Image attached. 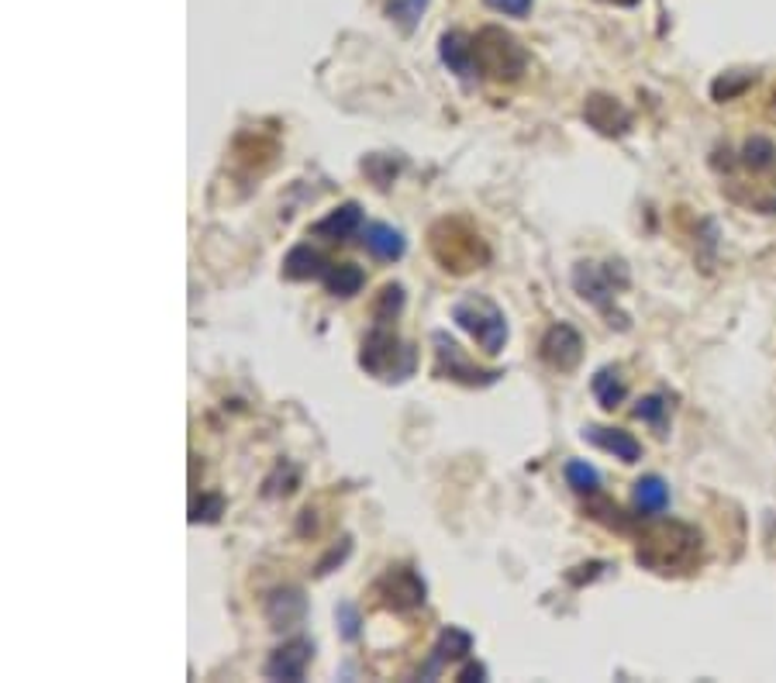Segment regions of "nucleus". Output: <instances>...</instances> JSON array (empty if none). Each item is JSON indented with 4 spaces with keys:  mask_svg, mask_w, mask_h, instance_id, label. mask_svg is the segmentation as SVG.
<instances>
[{
    "mask_svg": "<svg viewBox=\"0 0 776 683\" xmlns=\"http://www.w3.org/2000/svg\"><path fill=\"white\" fill-rule=\"evenodd\" d=\"M428 249H432V256H435V262L442 266V270H449L456 277L480 270V266L490 259L484 235L476 228H469L463 218H442L438 225H432Z\"/></svg>",
    "mask_w": 776,
    "mask_h": 683,
    "instance_id": "nucleus-1",
    "label": "nucleus"
},
{
    "mask_svg": "<svg viewBox=\"0 0 776 683\" xmlns=\"http://www.w3.org/2000/svg\"><path fill=\"white\" fill-rule=\"evenodd\" d=\"M635 556H639L642 567H649L655 573H676V570L694 567V559L701 556V536L691 525L670 521V525L652 528L639 542Z\"/></svg>",
    "mask_w": 776,
    "mask_h": 683,
    "instance_id": "nucleus-2",
    "label": "nucleus"
},
{
    "mask_svg": "<svg viewBox=\"0 0 776 683\" xmlns=\"http://www.w3.org/2000/svg\"><path fill=\"white\" fill-rule=\"evenodd\" d=\"M473 52H476V70H480L484 76H490V80H497V83H515L528 70L525 45L497 24H487V28L476 32Z\"/></svg>",
    "mask_w": 776,
    "mask_h": 683,
    "instance_id": "nucleus-3",
    "label": "nucleus"
},
{
    "mask_svg": "<svg viewBox=\"0 0 776 683\" xmlns=\"http://www.w3.org/2000/svg\"><path fill=\"white\" fill-rule=\"evenodd\" d=\"M453 321L466 335H473V342L487 355H497L507 342V318L484 293H469V297H463V301H456Z\"/></svg>",
    "mask_w": 776,
    "mask_h": 683,
    "instance_id": "nucleus-4",
    "label": "nucleus"
},
{
    "mask_svg": "<svg viewBox=\"0 0 776 683\" xmlns=\"http://www.w3.org/2000/svg\"><path fill=\"white\" fill-rule=\"evenodd\" d=\"M360 366L380 380H407L417 366V355L411 345H404L391 329H386V324H376V329L363 339Z\"/></svg>",
    "mask_w": 776,
    "mask_h": 683,
    "instance_id": "nucleus-5",
    "label": "nucleus"
},
{
    "mask_svg": "<svg viewBox=\"0 0 776 683\" xmlns=\"http://www.w3.org/2000/svg\"><path fill=\"white\" fill-rule=\"evenodd\" d=\"M432 345H435V376H442V380L463 383V387H490V383H497L504 376L500 370L476 366L469 355L459 349V342L449 339L445 332H435Z\"/></svg>",
    "mask_w": 776,
    "mask_h": 683,
    "instance_id": "nucleus-6",
    "label": "nucleus"
},
{
    "mask_svg": "<svg viewBox=\"0 0 776 683\" xmlns=\"http://www.w3.org/2000/svg\"><path fill=\"white\" fill-rule=\"evenodd\" d=\"M376 598L383 608H391V611H414V608H422L425 604V580L417 570L411 567H391L380 580H376Z\"/></svg>",
    "mask_w": 776,
    "mask_h": 683,
    "instance_id": "nucleus-7",
    "label": "nucleus"
},
{
    "mask_svg": "<svg viewBox=\"0 0 776 683\" xmlns=\"http://www.w3.org/2000/svg\"><path fill=\"white\" fill-rule=\"evenodd\" d=\"M614 266L618 262H608L604 270H597L593 262H580L577 270H573V287L580 290V297H583V301H590V304H597L601 311H608L611 324H614V290L624 287L621 280L614 283Z\"/></svg>",
    "mask_w": 776,
    "mask_h": 683,
    "instance_id": "nucleus-8",
    "label": "nucleus"
},
{
    "mask_svg": "<svg viewBox=\"0 0 776 683\" xmlns=\"http://www.w3.org/2000/svg\"><path fill=\"white\" fill-rule=\"evenodd\" d=\"M542 360L559 373H570V370L580 366L583 339H580V332L573 329V324H566V321L552 324V329L546 332V339H542Z\"/></svg>",
    "mask_w": 776,
    "mask_h": 683,
    "instance_id": "nucleus-9",
    "label": "nucleus"
},
{
    "mask_svg": "<svg viewBox=\"0 0 776 683\" xmlns=\"http://www.w3.org/2000/svg\"><path fill=\"white\" fill-rule=\"evenodd\" d=\"M314 660V645L308 639H293L287 645H280L270 660H266V676L270 680H287L297 683L308 676V666Z\"/></svg>",
    "mask_w": 776,
    "mask_h": 683,
    "instance_id": "nucleus-10",
    "label": "nucleus"
},
{
    "mask_svg": "<svg viewBox=\"0 0 776 683\" xmlns=\"http://www.w3.org/2000/svg\"><path fill=\"white\" fill-rule=\"evenodd\" d=\"M583 117H587V125L597 128L601 135H624L632 128L629 107H624L621 101H614V97H608V94H590L587 104H583Z\"/></svg>",
    "mask_w": 776,
    "mask_h": 683,
    "instance_id": "nucleus-11",
    "label": "nucleus"
},
{
    "mask_svg": "<svg viewBox=\"0 0 776 683\" xmlns=\"http://www.w3.org/2000/svg\"><path fill=\"white\" fill-rule=\"evenodd\" d=\"M308 614V598L304 590L297 587H277L270 598H266V621H270V629L277 632H287V629H297Z\"/></svg>",
    "mask_w": 776,
    "mask_h": 683,
    "instance_id": "nucleus-12",
    "label": "nucleus"
},
{
    "mask_svg": "<svg viewBox=\"0 0 776 683\" xmlns=\"http://www.w3.org/2000/svg\"><path fill=\"white\" fill-rule=\"evenodd\" d=\"M360 228H363V207L349 200V204L335 207L328 218H321L318 225H311V235L314 239H324V242H349Z\"/></svg>",
    "mask_w": 776,
    "mask_h": 683,
    "instance_id": "nucleus-13",
    "label": "nucleus"
},
{
    "mask_svg": "<svg viewBox=\"0 0 776 683\" xmlns=\"http://www.w3.org/2000/svg\"><path fill=\"white\" fill-rule=\"evenodd\" d=\"M583 438H587L590 445H597V449L611 453V456L621 459V463H639V459H642V442H639L632 432H624V428L590 425V428H583Z\"/></svg>",
    "mask_w": 776,
    "mask_h": 683,
    "instance_id": "nucleus-14",
    "label": "nucleus"
},
{
    "mask_svg": "<svg viewBox=\"0 0 776 683\" xmlns=\"http://www.w3.org/2000/svg\"><path fill=\"white\" fill-rule=\"evenodd\" d=\"M438 55L442 63L449 66V73H456L459 80H473L476 73V52H473V39H466L463 32H445L438 39Z\"/></svg>",
    "mask_w": 776,
    "mask_h": 683,
    "instance_id": "nucleus-15",
    "label": "nucleus"
},
{
    "mask_svg": "<svg viewBox=\"0 0 776 683\" xmlns=\"http://www.w3.org/2000/svg\"><path fill=\"white\" fill-rule=\"evenodd\" d=\"M363 246H366V252H370L373 259H380V262H394V259H401V256H404V249H407L404 235H401L394 225H383V221L366 225V231H363Z\"/></svg>",
    "mask_w": 776,
    "mask_h": 683,
    "instance_id": "nucleus-16",
    "label": "nucleus"
},
{
    "mask_svg": "<svg viewBox=\"0 0 776 683\" xmlns=\"http://www.w3.org/2000/svg\"><path fill=\"white\" fill-rule=\"evenodd\" d=\"M328 262L318 249H311V246H297V249H290L287 252V259H283V277L287 280H321L324 273H328Z\"/></svg>",
    "mask_w": 776,
    "mask_h": 683,
    "instance_id": "nucleus-17",
    "label": "nucleus"
},
{
    "mask_svg": "<svg viewBox=\"0 0 776 683\" xmlns=\"http://www.w3.org/2000/svg\"><path fill=\"white\" fill-rule=\"evenodd\" d=\"M632 500H635L639 518H655V515H663L670 508V487H666L663 477H642L635 484Z\"/></svg>",
    "mask_w": 776,
    "mask_h": 683,
    "instance_id": "nucleus-18",
    "label": "nucleus"
},
{
    "mask_svg": "<svg viewBox=\"0 0 776 683\" xmlns=\"http://www.w3.org/2000/svg\"><path fill=\"white\" fill-rule=\"evenodd\" d=\"M321 283L332 297H355L366 287V273L355 262H332L328 266V273L321 277Z\"/></svg>",
    "mask_w": 776,
    "mask_h": 683,
    "instance_id": "nucleus-19",
    "label": "nucleus"
},
{
    "mask_svg": "<svg viewBox=\"0 0 776 683\" xmlns=\"http://www.w3.org/2000/svg\"><path fill=\"white\" fill-rule=\"evenodd\" d=\"M590 391H593V397L601 401V407H608V411H614L621 401H624V380H621V373L614 370V366H604V370H597L593 373V380H590Z\"/></svg>",
    "mask_w": 776,
    "mask_h": 683,
    "instance_id": "nucleus-20",
    "label": "nucleus"
},
{
    "mask_svg": "<svg viewBox=\"0 0 776 683\" xmlns=\"http://www.w3.org/2000/svg\"><path fill=\"white\" fill-rule=\"evenodd\" d=\"M473 652V635L449 625V629H442L438 642H435V666L438 663H456V660H466Z\"/></svg>",
    "mask_w": 776,
    "mask_h": 683,
    "instance_id": "nucleus-21",
    "label": "nucleus"
},
{
    "mask_svg": "<svg viewBox=\"0 0 776 683\" xmlns=\"http://www.w3.org/2000/svg\"><path fill=\"white\" fill-rule=\"evenodd\" d=\"M562 477H566V484H570L583 497H593L597 490H601V473H597L587 459H570V463L562 466Z\"/></svg>",
    "mask_w": 776,
    "mask_h": 683,
    "instance_id": "nucleus-22",
    "label": "nucleus"
},
{
    "mask_svg": "<svg viewBox=\"0 0 776 683\" xmlns=\"http://www.w3.org/2000/svg\"><path fill=\"white\" fill-rule=\"evenodd\" d=\"M428 0H386V18H391L404 35H411L417 21L425 18Z\"/></svg>",
    "mask_w": 776,
    "mask_h": 683,
    "instance_id": "nucleus-23",
    "label": "nucleus"
},
{
    "mask_svg": "<svg viewBox=\"0 0 776 683\" xmlns=\"http://www.w3.org/2000/svg\"><path fill=\"white\" fill-rule=\"evenodd\" d=\"M404 308V287L401 283H386L376 293V304H373V321L376 324H391Z\"/></svg>",
    "mask_w": 776,
    "mask_h": 683,
    "instance_id": "nucleus-24",
    "label": "nucleus"
},
{
    "mask_svg": "<svg viewBox=\"0 0 776 683\" xmlns=\"http://www.w3.org/2000/svg\"><path fill=\"white\" fill-rule=\"evenodd\" d=\"M225 515V497L221 494H200L197 500H194V508H190V521L194 525H211V521H218Z\"/></svg>",
    "mask_w": 776,
    "mask_h": 683,
    "instance_id": "nucleus-25",
    "label": "nucleus"
},
{
    "mask_svg": "<svg viewBox=\"0 0 776 683\" xmlns=\"http://www.w3.org/2000/svg\"><path fill=\"white\" fill-rule=\"evenodd\" d=\"M773 156H776V148H773V142L763 138V135L749 138V142H745V148H742V163L753 166V169H766V166L773 163Z\"/></svg>",
    "mask_w": 776,
    "mask_h": 683,
    "instance_id": "nucleus-26",
    "label": "nucleus"
},
{
    "mask_svg": "<svg viewBox=\"0 0 776 683\" xmlns=\"http://www.w3.org/2000/svg\"><path fill=\"white\" fill-rule=\"evenodd\" d=\"M363 169H366V176H370V180H373L376 187H391L394 176H397V169H401V163L391 159V156H366Z\"/></svg>",
    "mask_w": 776,
    "mask_h": 683,
    "instance_id": "nucleus-27",
    "label": "nucleus"
},
{
    "mask_svg": "<svg viewBox=\"0 0 776 683\" xmlns=\"http://www.w3.org/2000/svg\"><path fill=\"white\" fill-rule=\"evenodd\" d=\"M666 407H670V404H666L660 394H652V397H642V401L635 404V411H632V414H635L639 422L663 425V422H666Z\"/></svg>",
    "mask_w": 776,
    "mask_h": 683,
    "instance_id": "nucleus-28",
    "label": "nucleus"
},
{
    "mask_svg": "<svg viewBox=\"0 0 776 683\" xmlns=\"http://www.w3.org/2000/svg\"><path fill=\"white\" fill-rule=\"evenodd\" d=\"M753 83V76H738V80H732V76H722V80H714V86H711V94H714V101H732L735 94H742L745 86Z\"/></svg>",
    "mask_w": 776,
    "mask_h": 683,
    "instance_id": "nucleus-29",
    "label": "nucleus"
},
{
    "mask_svg": "<svg viewBox=\"0 0 776 683\" xmlns=\"http://www.w3.org/2000/svg\"><path fill=\"white\" fill-rule=\"evenodd\" d=\"M335 618H339V632H342L345 642L360 639V611H355L352 604H339Z\"/></svg>",
    "mask_w": 776,
    "mask_h": 683,
    "instance_id": "nucleus-30",
    "label": "nucleus"
},
{
    "mask_svg": "<svg viewBox=\"0 0 776 683\" xmlns=\"http://www.w3.org/2000/svg\"><path fill=\"white\" fill-rule=\"evenodd\" d=\"M484 4L497 14H507V18H525L535 0H484Z\"/></svg>",
    "mask_w": 776,
    "mask_h": 683,
    "instance_id": "nucleus-31",
    "label": "nucleus"
},
{
    "mask_svg": "<svg viewBox=\"0 0 776 683\" xmlns=\"http://www.w3.org/2000/svg\"><path fill=\"white\" fill-rule=\"evenodd\" d=\"M456 680H463V683H473V680H487V666H484V663H466V666L456 673Z\"/></svg>",
    "mask_w": 776,
    "mask_h": 683,
    "instance_id": "nucleus-32",
    "label": "nucleus"
},
{
    "mask_svg": "<svg viewBox=\"0 0 776 683\" xmlns=\"http://www.w3.org/2000/svg\"><path fill=\"white\" fill-rule=\"evenodd\" d=\"M345 556H349V539L342 542V549H332V552H328V559H324V562H321V567H318V573L324 577L328 570H332V562H342Z\"/></svg>",
    "mask_w": 776,
    "mask_h": 683,
    "instance_id": "nucleus-33",
    "label": "nucleus"
},
{
    "mask_svg": "<svg viewBox=\"0 0 776 683\" xmlns=\"http://www.w3.org/2000/svg\"><path fill=\"white\" fill-rule=\"evenodd\" d=\"M608 4H621V8H632V4H639V0H608Z\"/></svg>",
    "mask_w": 776,
    "mask_h": 683,
    "instance_id": "nucleus-34",
    "label": "nucleus"
}]
</instances>
